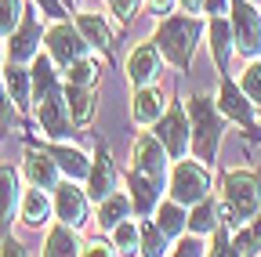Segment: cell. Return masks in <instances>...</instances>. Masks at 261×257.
<instances>
[{"label": "cell", "instance_id": "obj_1", "mask_svg": "<svg viewBox=\"0 0 261 257\" xmlns=\"http://www.w3.org/2000/svg\"><path fill=\"white\" fill-rule=\"evenodd\" d=\"M33 102H37V120L44 127L47 138H65L69 134V102H65V87H58V66L51 62V54H37L33 58Z\"/></svg>", "mask_w": 261, "mask_h": 257}, {"label": "cell", "instance_id": "obj_2", "mask_svg": "<svg viewBox=\"0 0 261 257\" xmlns=\"http://www.w3.org/2000/svg\"><path fill=\"white\" fill-rule=\"evenodd\" d=\"M261 210V178L250 170H225L221 178V221L228 229L254 221Z\"/></svg>", "mask_w": 261, "mask_h": 257}, {"label": "cell", "instance_id": "obj_3", "mask_svg": "<svg viewBox=\"0 0 261 257\" xmlns=\"http://www.w3.org/2000/svg\"><path fill=\"white\" fill-rule=\"evenodd\" d=\"M200 33H203L200 18H192V15H167L156 25V47H160V54L167 58L174 69H189L192 54H196V44H200Z\"/></svg>", "mask_w": 261, "mask_h": 257}, {"label": "cell", "instance_id": "obj_4", "mask_svg": "<svg viewBox=\"0 0 261 257\" xmlns=\"http://www.w3.org/2000/svg\"><path fill=\"white\" fill-rule=\"evenodd\" d=\"M185 109H189V123H192V152L200 156V163H214L228 120L221 116L218 102L207 98V94H192Z\"/></svg>", "mask_w": 261, "mask_h": 257}, {"label": "cell", "instance_id": "obj_5", "mask_svg": "<svg viewBox=\"0 0 261 257\" xmlns=\"http://www.w3.org/2000/svg\"><path fill=\"white\" fill-rule=\"evenodd\" d=\"M167 192L171 199L181 207H196L200 199L211 196V170L207 163H196V159H178L171 178H167Z\"/></svg>", "mask_w": 261, "mask_h": 257}, {"label": "cell", "instance_id": "obj_6", "mask_svg": "<svg viewBox=\"0 0 261 257\" xmlns=\"http://www.w3.org/2000/svg\"><path fill=\"white\" fill-rule=\"evenodd\" d=\"M228 22L236 37V54L261 58V11L254 0H228Z\"/></svg>", "mask_w": 261, "mask_h": 257}, {"label": "cell", "instance_id": "obj_7", "mask_svg": "<svg viewBox=\"0 0 261 257\" xmlns=\"http://www.w3.org/2000/svg\"><path fill=\"white\" fill-rule=\"evenodd\" d=\"M218 109H221V116H225V120L240 123L243 131H250V134H254V131H261V116H257V105L247 98V91H243V87H236L232 73H221Z\"/></svg>", "mask_w": 261, "mask_h": 257}, {"label": "cell", "instance_id": "obj_8", "mask_svg": "<svg viewBox=\"0 0 261 257\" xmlns=\"http://www.w3.org/2000/svg\"><path fill=\"white\" fill-rule=\"evenodd\" d=\"M156 138L163 141L171 159H185V149H192V123H189V109L171 102L167 112L156 120Z\"/></svg>", "mask_w": 261, "mask_h": 257}, {"label": "cell", "instance_id": "obj_9", "mask_svg": "<svg viewBox=\"0 0 261 257\" xmlns=\"http://www.w3.org/2000/svg\"><path fill=\"white\" fill-rule=\"evenodd\" d=\"M44 40H47V54H51V62L58 69H69L73 62L87 58V51H91V44L84 40V33L76 25H69V22H55L44 33Z\"/></svg>", "mask_w": 261, "mask_h": 257}, {"label": "cell", "instance_id": "obj_10", "mask_svg": "<svg viewBox=\"0 0 261 257\" xmlns=\"http://www.w3.org/2000/svg\"><path fill=\"white\" fill-rule=\"evenodd\" d=\"M167 149H163V141L156 134H138L135 141V170L152 178L156 185H163V178H167Z\"/></svg>", "mask_w": 261, "mask_h": 257}, {"label": "cell", "instance_id": "obj_11", "mask_svg": "<svg viewBox=\"0 0 261 257\" xmlns=\"http://www.w3.org/2000/svg\"><path fill=\"white\" fill-rule=\"evenodd\" d=\"M87 192L73 181H65L55 188V217L62 224H69V229H84L87 224Z\"/></svg>", "mask_w": 261, "mask_h": 257}, {"label": "cell", "instance_id": "obj_12", "mask_svg": "<svg viewBox=\"0 0 261 257\" xmlns=\"http://www.w3.org/2000/svg\"><path fill=\"white\" fill-rule=\"evenodd\" d=\"M160 69H163V54H160V47L149 44V40L135 44V51L127 54V80L135 83V87H149V83L160 76Z\"/></svg>", "mask_w": 261, "mask_h": 257}, {"label": "cell", "instance_id": "obj_13", "mask_svg": "<svg viewBox=\"0 0 261 257\" xmlns=\"http://www.w3.org/2000/svg\"><path fill=\"white\" fill-rule=\"evenodd\" d=\"M40 54V22L33 11L22 15L18 29L11 33V44H8V62H18V66H25V62H33Z\"/></svg>", "mask_w": 261, "mask_h": 257}, {"label": "cell", "instance_id": "obj_14", "mask_svg": "<svg viewBox=\"0 0 261 257\" xmlns=\"http://www.w3.org/2000/svg\"><path fill=\"white\" fill-rule=\"evenodd\" d=\"M22 196H25V192H22L18 170L8 167V163H0V239L11 232V221L22 210Z\"/></svg>", "mask_w": 261, "mask_h": 257}, {"label": "cell", "instance_id": "obj_15", "mask_svg": "<svg viewBox=\"0 0 261 257\" xmlns=\"http://www.w3.org/2000/svg\"><path fill=\"white\" fill-rule=\"evenodd\" d=\"M22 170H25V181L33 188H58V163L47 149H25V159H22Z\"/></svg>", "mask_w": 261, "mask_h": 257}, {"label": "cell", "instance_id": "obj_16", "mask_svg": "<svg viewBox=\"0 0 261 257\" xmlns=\"http://www.w3.org/2000/svg\"><path fill=\"white\" fill-rule=\"evenodd\" d=\"M116 185V174H113V159H109V149L106 145H98V156H94V163H91V174H87V196L94 203H102L113 196V188Z\"/></svg>", "mask_w": 261, "mask_h": 257}, {"label": "cell", "instance_id": "obj_17", "mask_svg": "<svg viewBox=\"0 0 261 257\" xmlns=\"http://www.w3.org/2000/svg\"><path fill=\"white\" fill-rule=\"evenodd\" d=\"M160 192H163V185H156L152 178H145V174H138V170L127 174V196H130V203H135V210H138L142 217L156 214Z\"/></svg>", "mask_w": 261, "mask_h": 257}, {"label": "cell", "instance_id": "obj_18", "mask_svg": "<svg viewBox=\"0 0 261 257\" xmlns=\"http://www.w3.org/2000/svg\"><path fill=\"white\" fill-rule=\"evenodd\" d=\"M207 37H211V54H214V62H218V69L228 73V58H232V51H236L232 22L211 15V22H207Z\"/></svg>", "mask_w": 261, "mask_h": 257}, {"label": "cell", "instance_id": "obj_19", "mask_svg": "<svg viewBox=\"0 0 261 257\" xmlns=\"http://www.w3.org/2000/svg\"><path fill=\"white\" fill-rule=\"evenodd\" d=\"M167 102H163V94H160V87H138L135 91V102H130V116H135V123L138 127H156V120L167 112L163 109Z\"/></svg>", "mask_w": 261, "mask_h": 257}, {"label": "cell", "instance_id": "obj_20", "mask_svg": "<svg viewBox=\"0 0 261 257\" xmlns=\"http://www.w3.org/2000/svg\"><path fill=\"white\" fill-rule=\"evenodd\" d=\"M4 87L11 94V102L18 112H25L33 105V73H25L18 62H8V69H4Z\"/></svg>", "mask_w": 261, "mask_h": 257}, {"label": "cell", "instance_id": "obj_21", "mask_svg": "<svg viewBox=\"0 0 261 257\" xmlns=\"http://www.w3.org/2000/svg\"><path fill=\"white\" fill-rule=\"evenodd\" d=\"M51 210H55V203L47 199V188H33V185H29V192L22 196V210H18V217L29 224V229H40V224L51 221Z\"/></svg>", "mask_w": 261, "mask_h": 257}, {"label": "cell", "instance_id": "obj_22", "mask_svg": "<svg viewBox=\"0 0 261 257\" xmlns=\"http://www.w3.org/2000/svg\"><path fill=\"white\" fill-rule=\"evenodd\" d=\"M47 152L55 156L58 170L69 178V181H84V178L91 174V159H87L80 149H73V145H47Z\"/></svg>", "mask_w": 261, "mask_h": 257}, {"label": "cell", "instance_id": "obj_23", "mask_svg": "<svg viewBox=\"0 0 261 257\" xmlns=\"http://www.w3.org/2000/svg\"><path fill=\"white\" fill-rule=\"evenodd\" d=\"M73 25L84 33V40H87L94 51H109V47H113V33H109V25H106V18H102V15H94V11H80Z\"/></svg>", "mask_w": 261, "mask_h": 257}, {"label": "cell", "instance_id": "obj_24", "mask_svg": "<svg viewBox=\"0 0 261 257\" xmlns=\"http://www.w3.org/2000/svg\"><path fill=\"white\" fill-rule=\"evenodd\" d=\"M221 224V199H200L189 214V232L192 236H214V229Z\"/></svg>", "mask_w": 261, "mask_h": 257}, {"label": "cell", "instance_id": "obj_25", "mask_svg": "<svg viewBox=\"0 0 261 257\" xmlns=\"http://www.w3.org/2000/svg\"><path fill=\"white\" fill-rule=\"evenodd\" d=\"M130 210H135V203H130L127 192H113L109 199L98 203V229L113 232L116 224H123V221H127V214H130Z\"/></svg>", "mask_w": 261, "mask_h": 257}, {"label": "cell", "instance_id": "obj_26", "mask_svg": "<svg viewBox=\"0 0 261 257\" xmlns=\"http://www.w3.org/2000/svg\"><path fill=\"white\" fill-rule=\"evenodd\" d=\"M65 102H69V116L76 127H87L94 116V87H76L65 83Z\"/></svg>", "mask_w": 261, "mask_h": 257}, {"label": "cell", "instance_id": "obj_27", "mask_svg": "<svg viewBox=\"0 0 261 257\" xmlns=\"http://www.w3.org/2000/svg\"><path fill=\"white\" fill-rule=\"evenodd\" d=\"M84 246L76 243V229L69 224H55L47 232V246H44V257H80Z\"/></svg>", "mask_w": 261, "mask_h": 257}, {"label": "cell", "instance_id": "obj_28", "mask_svg": "<svg viewBox=\"0 0 261 257\" xmlns=\"http://www.w3.org/2000/svg\"><path fill=\"white\" fill-rule=\"evenodd\" d=\"M156 224L163 229V236L167 239H178V236H185V229H189V217H185V207L181 203H160L156 207Z\"/></svg>", "mask_w": 261, "mask_h": 257}, {"label": "cell", "instance_id": "obj_29", "mask_svg": "<svg viewBox=\"0 0 261 257\" xmlns=\"http://www.w3.org/2000/svg\"><path fill=\"white\" fill-rule=\"evenodd\" d=\"M142 257H167V236L152 217L142 221Z\"/></svg>", "mask_w": 261, "mask_h": 257}, {"label": "cell", "instance_id": "obj_30", "mask_svg": "<svg viewBox=\"0 0 261 257\" xmlns=\"http://www.w3.org/2000/svg\"><path fill=\"white\" fill-rule=\"evenodd\" d=\"M113 243H116V250H120L123 257L142 253V224H130V221L116 224V229H113Z\"/></svg>", "mask_w": 261, "mask_h": 257}, {"label": "cell", "instance_id": "obj_31", "mask_svg": "<svg viewBox=\"0 0 261 257\" xmlns=\"http://www.w3.org/2000/svg\"><path fill=\"white\" fill-rule=\"evenodd\" d=\"M207 257H247V253L240 250V243L232 239V229H228L225 221L214 229V243L207 246Z\"/></svg>", "mask_w": 261, "mask_h": 257}, {"label": "cell", "instance_id": "obj_32", "mask_svg": "<svg viewBox=\"0 0 261 257\" xmlns=\"http://www.w3.org/2000/svg\"><path fill=\"white\" fill-rule=\"evenodd\" d=\"M232 239L240 243V250H243L247 257H254V253H261V210H257V217H254V221H247V224H240V229L232 232Z\"/></svg>", "mask_w": 261, "mask_h": 257}, {"label": "cell", "instance_id": "obj_33", "mask_svg": "<svg viewBox=\"0 0 261 257\" xmlns=\"http://www.w3.org/2000/svg\"><path fill=\"white\" fill-rule=\"evenodd\" d=\"M22 15H25L22 0H0V40H11V33L18 29Z\"/></svg>", "mask_w": 261, "mask_h": 257}, {"label": "cell", "instance_id": "obj_34", "mask_svg": "<svg viewBox=\"0 0 261 257\" xmlns=\"http://www.w3.org/2000/svg\"><path fill=\"white\" fill-rule=\"evenodd\" d=\"M98 62L87 54V58H80V62H73L69 69H65V80L69 83H76V87H94V80H98Z\"/></svg>", "mask_w": 261, "mask_h": 257}, {"label": "cell", "instance_id": "obj_35", "mask_svg": "<svg viewBox=\"0 0 261 257\" xmlns=\"http://www.w3.org/2000/svg\"><path fill=\"white\" fill-rule=\"evenodd\" d=\"M243 91H247V98L261 109V62L257 66H247V73H243V83H240Z\"/></svg>", "mask_w": 261, "mask_h": 257}, {"label": "cell", "instance_id": "obj_36", "mask_svg": "<svg viewBox=\"0 0 261 257\" xmlns=\"http://www.w3.org/2000/svg\"><path fill=\"white\" fill-rule=\"evenodd\" d=\"M15 116H18V109L11 105V94H8L4 80H0V131H11V127H15Z\"/></svg>", "mask_w": 261, "mask_h": 257}, {"label": "cell", "instance_id": "obj_37", "mask_svg": "<svg viewBox=\"0 0 261 257\" xmlns=\"http://www.w3.org/2000/svg\"><path fill=\"white\" fill-rule=\"evenodd\" d=\"M80 257H116V243H106L102 236H94V239L84 246Z\"/></svg>", "mask_w": 261, "mask_h": 257}, {"label": "cell", "instance_id": "obj_38", "mask_svg": "<svg viewBox=\"0 0 261 257\" xmlns=\"http://www.w3.org/2000/svg\"><path fill=\"white\" fill-rule=\"evenodd\" d=\"M171 257H203V243H200V236H192V232H189V236L174 246Z\"/></svg>", "mask_w": 261, "mask_h": 257}, {"label": "cell", "instance_id": "obj_39", "mask_svg": "<svg viewBox=\"0 0 261 257\" xmlns=\"http://www.w3.org/2000/svg\"><path fill=\"white\" fill-rule=\"evenodd\" d=\"M109 8H113V15H116L120 22H130V18H135V11H138V0H109Z\"/></svg>", "mask_w": 261, "mask_h": 257}, {"label": "cell", "instance_id": "obj_40", "mask_svg": "<svg viewBox=\"0 0 261 257\" xmlns=\"http://www.w3.org/2000/svg\"><path fill=\"white\" fill-rule=\"evenodd\" d=\"M0 257H25V250H22V243H18V239L4 236V239H0Z\"/></svg>", "mask_w": 261, "mask_h": 257}, {"label": "cell", "instance_id": "obj_41", "mask_svg": "<svg viewBox=\"0 0 261 257\" xmlns=\"http://www.w3.org/2000/svg\"><path fill=\"white\" fill-rule=\"evenodd\" d=\"M145 4H149V11H152V15H163V18H167V15H171V8L178 4V0H145Z\"/></svg>", "mask_w": 261, "mask_h": 257}, {"label": "cell", "instance_id": "obj_42", "mask_svg": "<svg viewBox=\"0 0 261 257\" xmlns=\"http://www.w3.org/2000/svg\"><path fill=\"white\" fill-rule=\"evenodd\" d=\"M37 8L44 11V15H51V18H62L65 11H62V0H37Z\"/></svg>", "mask_w": 261, "mask_h": 257}, {"label": "cell", "instance_id": "obj_43", "mask_svg": "<svg viewBox=\"0 0 261 257\" xmlns=\"http://www.w3.org/2000/svg\"><path fill=\"white\" fill-rule=\"evenodd\" d=\"M225 8H228V0H203V11L207 15H221Z\"/></svg>", "mask_w": 261, "mask_h": 257}, {"label": "cell", "instance_id": "obj_44", "mask_svg": "<svg viewBox=\"0 0 261 257\" xmlns=\"http://www.w3.org/2000/svg\"><path fill=\"white\" fill-rule=\"evenodd\" d=\"M178 4L185 8V15H200L203 11V0H178Z\"/></svg>", "mask_w": 261, "mask_h": 257}, {"label": "cell", "instance_id": "obj_45", "mask_svg": "<svg viewBox=\"0 0 261 257\" xmlns=\"http://www.w3.org/2000/svg\"><path fill=\"white\" fill-rule=\"evenodd\" d=\"M257 4H261V0H257Z\"/></svg>", "mask_w": 261, "mask_h": 257}]
</instances>
